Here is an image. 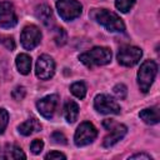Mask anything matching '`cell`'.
I'll return each instance as SVG.
<instances>
[{
  "mask_svg": "<svg viewBox=\"0 0 160 160\" xmlns=\"http://www.w3.org/2000/svg\"><path fill=\"white\" fill-rule=\"evenodd\" d=\"M90 19H92L95 22L104 26L110 32H122L125 30V25L122 22V19L108 10V9H92L89 12Z\"/></svg>",
  "mask_w": 160,
  "mask_h": 160,
  "instance_id": "cell-1",
  "label": "cell"
},
{
  "mask_svg": "<svg viewBox=\"0 0 160 160\" xmlns=\"http://www.w3.org/2000/svg\"><path fill=\"white\" fill-rule=\"evenodd\" d=\"M79 60L90 69L94 66H102L111 61V50L106 46H95L79 55Z\"/></svg>",
  "mask_w": 160,
  "mask_h": 160,
  "instance_id": "cell-2",
  "label": "cell"
},
{
  "mask_svg": "<svg viewBox=\"0 0 160 160\" xmlns=\"http://www.w3.org/2000/svg\"><path fill=\"white\" fill-rule=\"evenodd\" d=\"M158 72V65L154 60H145L138 71V85L141 90V92L146 94L150 90V86L156 76Z\"/></svg>",
  "mask_w": 160,
  "mask_h": 160,
  "instance_id": "cell-3",
  "label": "cell"
},
{
  "mask_svg": "<svg viewBox=\"0 0 160 160\" xmlns=\"http://www.w3.org/2000/svg\"><path fill=\"white\" fill-rule=\"evenodd\" d=\"M104 126L110 130V132L104 138V141H102V146L104 148H110V146H114L116 142H119L128 132V128L122 124H119V122H115L114 120H104Z\"/></svg>",
  "mask_w": 160,
  "mask_h": 160,
  "instance_id": "cell-4",
  "label": "cell"
},
{
  "mask_svg": "<svg viewBox=\"0 0 160 160\" xmlns=\"http://www.w3.org/2000/svg\"><path fill=\"white\" fill-rule=\"evenodd\" d=\"M56 10L62 20L71 21L81 15L82 5L78 0H58Z\"/></svg>",
  "mask_w": 160,
  "mask_h": 160,
  "instance_id": "cell-5",
  "label": "cell"
},
{
  "mask_svg": "<svg viewBox=\"0 0 160 160\" xmlns=\"http://www.w3.org/2000/svg\"><path fill=\"white\" fill-rule=\"evenodd\" d=\"M96 136H98L96 128L91 122L84 121L78 126L74 134V142L76 146H85L91 144L96 139Z\"/></svg>",
  "mask_w": 160,
  "mask_h": 160,
  "instance_id": "cell-6",
  "label": "cell"
},
{
  "mask_svg": "<svg viewBox=\"0 0 160 160\" xmlns=\"http://www.w3.org/2000/svg\"><path fill=\"white\" fill-rule=\"evenodd\" d=\"M141 56H142L141 49L138 46H132V45H125L120 48L116 55L119 64L122 66H128V68L136 65L140 61Z\"/></svg>",
  "mask_w": 160,
  "mask_h": 160,
  "instance_id": "cell-7",
  "label": "cell"
},
{
  "mask_svg": "<svg viewBox=\"0 0 160 160\" xmlns=\"http://www.w3.org/2000/svg\"><path fill=\"white\" fill-rule=\"evenodd\" d=\"M20 41H21V45L24 49L32 50L41 41L40 29L36 25H26L20 34Z\"/></svg>",
  "mask_w": 160,
  "mask_h": 160,
  "instance_id": "cell-8",
  "label": "cell"
},
{
  "mask_svg": "<svg viewBox=\"0 0 160 160\" xmlns=\"http://www.w3.org/2000/svg\"><path fill=\"white\" fill-rule=\"evenodd\" d=\"M35 74L41 80L51 79L55 74V61L50 55L42 54L38 58L35 65Z\"/></svg>",
  "mask_w": 160,
  "mask_h": 160,
  "instance_id": "cell-9",
  "label": "cell"
},
{
  "mask_svg": "<svg viewBox=\"0 0 160 160\" xmlns=\"http://www.w3.org/2000/svg\"><path fill=\"white\" fill-rule=\"evenodd\" d=\"M94 108L100 114H120V105L110 95L99 94L94 99Z\"/></svg>",
  "mask_w": 160,
  "mask_h": 160,
  "instance_id": "cell-10",
  "label": "cell"
},
{
  "mask_svg": "<svg viewBox=\"0 0 160 160\" xmlns=\"http://www.w3.org/2000/svg\"><path fill=\"white\" fill-rule=\"evenodd\" d=\"M58 105H59V96L56 94L48 95V96L40 99L36 102L38 111L45 119H49V120L54 118V115L56 112V109H58Z\"/></svg>",
  "mask_w": 160,
  "mask_h": 160,
  "instance_id": "cell-11",
  "label": "cell"
},
{
  "mask_svg": "<svg viewBox=\"0 0 160 160\" xmlns=\"http://www.w3.org/2000/svg\"><path fill=\"white\" fill-rule=\"evenodd\" d=\"M18 24V16L15 8L9 1L0 2V26L4 29L14 28Z\"/></svg>",
  "mask_w": 160,
  "mask_h": 160,
  "instance_id": "cell-12",
  "label": "cell"
},
{
  "mask_svg": "<svg viewBox=\"0 0 160 160\" xmlns=\"http://www.w3.org/2000/svg\"><path fill=\"white\" fill-rule=\"evenodd\" d=\"M18 130H19V132H20L21 135L29 136V135H31V134H34V132L40 131V130H41V124L39 122L38 119L31 118V119L25 120L22 124H20V125L18 126Z\"/></svg>",
  "mask_w": 160,
  "mask_h": 160,
  "instance_id": "cell-13",
  "label": "cell"
},
{
  "mask_svg": "<svg viewBox=\"0 0 160 160\" xmlns=\"http://www.w3.org/2000/svg\"><path fill=\"white\" fill-rule=\"evenodd\" d=\"M139 118L149 125H155L160 120V114H159V108L152 106V108H146L139 112Z\"/></svg>",
  "mask_w": 160,
  "mask_h": 160,
  "instance_id": "cell-14",
  "label": "cell"
},
{
  "mask_svg": "<svg viewBox=\"0 0 160 160\" xmlns=\"http://www.w3.org/2000/svg\"><path fill=\"white\" fill-rule=\"evenodd\" d=\"M35 15L45 26H50L52 24V11H51V8L49 5L40 4L39 6H36Z\"/></svg>",
  "mask_w": 160,
  "mask_h": 160,
  "instance_id": "cell-15",
  "label": "cell"
},
{
  "mask_svg": "<svg viewBox=\"0 0 160 160\" xmlns=\"http://www.w3.org/2000/svg\"><path fill=\"white\" fill-rule=\"evenodd\" d=\"M78 115H79V105L72 100L66 101L65 105H64V118H65V120L68 122L72 124L78 119Z\"/></svg>",
  "mask_w": 160,
  "mask_h": 160,
  "instance_id": "cell-16",
  "label": "cell"
},
{
  "mask_svg": "<svg viewBox=\"0 0 160 160\" xmlns=\"http://www.w3.org/2000/svg\"><path fill=\"white\" fill-rule=\"evenodd\" d=\"M0 158L1 159H25L26 155L24 154L21 148H19L18 145L8 144L4 149V152L0 155Z\"/></svg>",
  "mask_w": 160,
  "mask_h": 160,
  "instance_id": "cell-17",
  "label": "cell"
},
{
  "mask_svg": "<svg viewBox=\"0 0 160 160\" xmlns=\"http://www.w3.org/2000/svg\"><path fill=\"white\" fill-rule=\"evenodd\" d=\"M18 71L22 75H28L31 70V58L28 54H19L15 60Z\"/></svg>",
  "mask_w": 160,
  "mask_h": 160,
  "instance_id": "cell-18",
  "label": "cell"
},
{
  "mask_svg": "<svg viewBox=\"0 0 160 160\" xmlns=\"http://www.w3.org/2000/svg\"><path fill=\"white\" fill-rule=\"evenodd\" d=\"M86 85H85V82H82V81H76V82H74L71 86H70V91H71V94L74 95V96H76L78 99H84L85 98V95H86Z\"/></svg>",
  "mask_w": 160,
  "mask_h": 160,
  "instance_id": "cell-19",
  "label": "cell"
},
{
  "mask_svg": "<svg viewBox=\"0 0 160 160\" xmlns=\"http://www.w3.org/2000/svg\"><path fill=\"white\" fill-rule=\"evenodd\" d=\"M136 0H115V6L121 12H128L134 5Z\"/></svg>",
  "mask_w": 160,
  "mask_h": 160,
  "instance_id": "cell-20",
  "label": "cell"
},
{
  "mask_svg": "<svg viewBox=\"0 0 160 160\" xmlns=\"http://www.w3.org/2000/svg\"><path fill=\"white\" fill-rule=\"evenodd\" d=\"M54 40H55V42H56L58 46H62L66 42V31L62 28L56 29L55 30V34H54Z\"/></svg>",
  "mask_w": 160,
  "mask_h": 160,
  "instance_id": "cell-21",
  "label": "cell"
},
{
  "mask_svg": "<svg viewBox=\"0 0 160 160\" xmlns=\"http://www.w3.org/2000/svg\"><path fill=\"white\" fill-rule=\"evenodd\" d=\"M9 122V114L4 108H0V134H2Z\"/></svg>",
  "mask_w": 160,
  "mask_h": 160,
  "instance_id": "cell-22",
  "label": "cell"
},
{
  "mask_svg": "<svg viewBox=\"0 0 160 160\" xmlns=\"http://www.w3.org/2000/svg\"><path fill=\"white\" fill-rule=\"evenodd\" d=\"M112 90H114V94L121 100H124L126 98V95H128V88L124 84H116Z\"/></svg>",
  "mask_w": 160,
  "mask_h": 160,
  "instance_id": "cell-23",
  "label": "cell"
},
{
  "mask_svg": "<svg viewBox=\"0 0 160 160\" xmlns=\"http://www.w3.org/2000/svg\"><path fill=\"white\" fill-rule=\"evenodd\" d=\"M42 149H44V141L40 140V139H35V140H32V142L30 144V150H31V152L35 154V155L40 154V152L42 151Z\"/></svg>",
  "mask_w": 160,
  "mask_h": 160,
  "instance_id": "cell-24",
  "label": "cell"
},
{
  "mask_svg": "<svg viewBox=\"0 0 160 160\" xmlns=\"http://www.w3.org/2000/svg\"><path fill=\"white\" fill-rule=\"evenodd\" d=\"M25 95H26V90H25L24 86H16V88L12 90V92H11V96H12L14 100H16V101L22 100V99L25 98Z\"/></svg>",
  "mask_w": 160,
  "mask_h": 160,
  "instance_id": "cell-25",
  "label": "cell"
},
{
  "mask_svg": "<svg viewBox=\"0 0 160 160\" xmlns=\"http://www.w3.org/2000/svg\"><path fill=\"white\" fill-rule=\"evenodd\" d=\"M51 140H52L55 144H61V145H65V144H66V136H65L61 131H55V132H52Z\"/></svg>",
  "mask_w": 160,
  "mask_h": 160,
  "instance_id": "cell-26",
  "label": "cell"
},
{
  "mask_svg": "<svg viewBox=\"0 0 160 160\" xmlns=\"http://www.w3.org/2000/svg\"><path fill=\"white\" fill-rule=\"evenodd\" d=\"M0 42L8 49V50H14L15 49V42H14V39L11 36H2L0 38Z\"/></svg>",
  "mask_w": 160,
  "mask_h": 160,
  "instance_id": "cell-27",
  "label": "cell"
},
{
  "mask_svg": "<svg viewBox=\"0 0 160 160\" xmlns=\"http://www.w3.org/2000/svg\"><path fill=\"white\" fill-rule=\"evenodd\" d=\"M45 159L46 160H49V159L50 160H52V159H66V155H64L60 151H51V152L45 155Z\"/></svg>",
  "mask_w": 160,
  "mask_h": 160,
  "instance_id": "cell-28",
  "label": "cell"
},
{
  "mask_svg": "<svg viewBox=\"0 0 160 160\" xmlns=\"http://www.w3.org/2000/svg\"><path fill=\"white\" fill-rule=\"evenodd\" d=\"M129 159H145V160H151L152 158H151L149 154H145V152H138V154L131 155Z\"/></svg>",
  "mask_w": 160,
  "mask_h": 160,
  "instance_id": "cell-29",
  "label": "cell"
},
{
  "mask_svg": "<svg viewBox=\"0 0 160 160\" xmlns=\"http://www.w3.org/2000/svg\"><path fill=\"white\" fill-rule=\"evenodd\" d=\"M0 155H1V154H0Z\"/></svg>",
  "mask_w": 160,
  "mask_h": 160,
  "instance_id": "cell-30",
  "label": "cell"
}]
</instances>
